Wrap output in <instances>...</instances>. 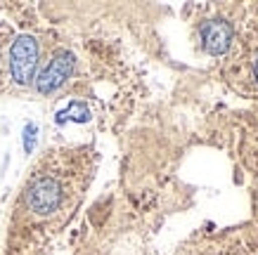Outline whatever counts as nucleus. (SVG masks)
Listing matches in <instances>:
<instances>
[{
	"mask_svg": "<svg viewBox=\"0 0 258 255\" xmlns=\"http://www.w3.org/2000/svg\"><path fill=\"white\" fill-rule=\"evenodd\" d=\"M10 78L17 85H29L33 80L36 66H38V43L33 36H17L10 45Z\"/></svg>",
	"mask_w": 258,
	"mask_h": 255,
	"instance_id": "f257e3e1",
	"label": "nucleus"
},
{
	"mask_svg": "<svg viewBox=\"0 0 258 255\" xmlns=\"http://www.w3.org/2000/svg\"><path fill=\"white\" fill-rule=\"evenodd\" d=\"M199 40L206 54L211 57H223L230 52V47L235 45V29L227 19H206L199 29Z\"/></svg>",
	"mask_w": 258,
	"mask_h": 255,
	"instance_id": "f03ea898",
	"label": "nucleus"
},
{
	"mask_svg": "<svg viewBox=\"0 0 258 255\" xmlns=\"http://www.w3.org/2000/svg\"><path fill=\"white\" fill-rule=\"evenodd\" d=\"M74 64H76V59H74V54H71V52L55 54V57L50 59V64H47L45 69L40 71L38 80H36L38 93H43V95L55 93L57 88H59V85H64V80L71 76Z\"/></svg>",
	"mask_w": 258,
	"mask_h": 255,
	"instance_id": "7ed1b4c3",
	"label": "nucleus"
},
{
	"mask_svg": "<svg viewBox=\"0 0 258 255\" xmlns=\"http://www.w3.org/2000/svg\"><path fill=\"white\" fill-rule=\"evenodd\" d=\"M246 54V69H249V80L251 85L258 90V40H249L244 47Z\"/></svg>",
	"mask_w": 258,
	"mask_h": 255,
	"instance_id": "20e7f679",
	"label": "nucleus"
},
{
	"mask_svg": "<svg viewBox=\"0 0 258 255\" xmlns=\"http://www.w3.org/2000/svg\"><path fill=\"white\" fill-rule=\"evenodd\" d=\"M33 130H36L33 125H29V128H26V151H31V149H33Z\"/></svg>",
	"mask_w": 258,
	"mask_h": 255,
	"instance_id": "39448f33",
	"label": "nucleus"
},
{
	"mask_svg": "<svg viewBox=\"0 0 258 255\" xmlns=\"http://www.w3.org/2000/svg\"><path fill=\"white\" fill-rule=\"evenodd\" d=\"M213 255H232V253H218V250H216V253H213Z\"/></svg>",
	"mask_w": 258,
	"mask_h": 255,
	"instance_id": "423d86ee",
	"label": "nucleus"
}]
</instances>
